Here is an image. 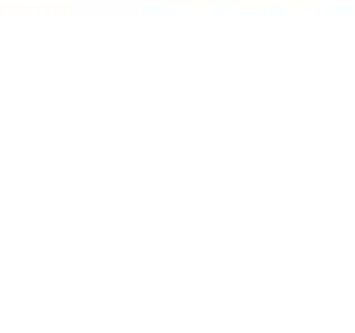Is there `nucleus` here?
I'll use <instances>...</instances> for the list:
<instances>
[]
</instances>
